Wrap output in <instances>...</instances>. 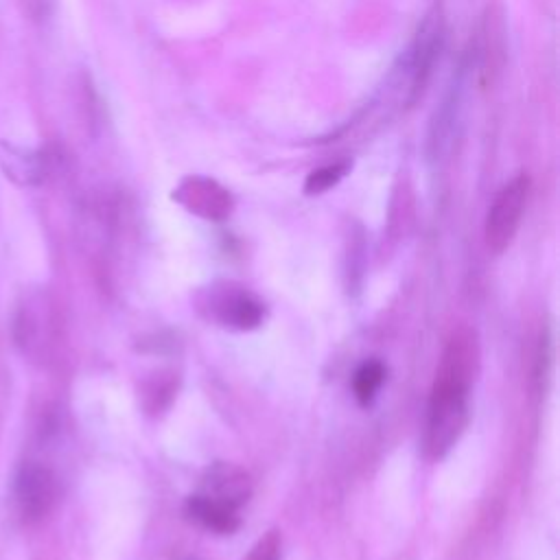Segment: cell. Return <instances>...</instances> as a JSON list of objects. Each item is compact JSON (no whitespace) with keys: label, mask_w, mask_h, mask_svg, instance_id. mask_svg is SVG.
<instances>
[{"label":"cell","mask_w":560,"mask_h":560,"mask_svg":"<svg viewBox=\"0 0 560 560\" xmlns=\"http://www.w3.org/2000/svg\"><path fill=\"white\" fill-rule=\"evenodd\" d=\"M477 364H480V348L475 333L469 329L453 333L442 350L429 396L425 425V451L429 458H445L469 425Z\"/></svg>","instance_id":"cell-1"},{"label":"cell","mask_w":560,"mask_h":560,"mask_svg":"<svg viewBox=\"0 0 560 560\" xmlns=\"http://www.w3.org/2000/svg\"><path fill=\"white\" fill-rule=\"evenodd\" d=\"M530 195V178L528 175H517L515 180H510L504 189L497 193L488 208L484 237L486 245L495 254L506 252L510 248L512 239L517 237V230L521 226V219L528 206Z\"/></svg>","instance_id":"cell-2"},{"label":"cell","mask_w":560,"mask_h":560,"mask_svg":"<svg viewBox=\"0 0 560 560\" xmlns=\"http://www.w3.org/2000/svg\"><path fill=\"white\" fill-rule=\"evenodd\" d=\"M16 506L22 521L38 523L51 515L60 497V482L44 464L29 462L16 475Z\"/></svg>","instance_id":"cell-3"},{"label":"cell","mask_w":560,"mask_h":560,"mask_svg":"<svg viewBox=\"0 0 560 560\" xmlns=\"http://www.w3.org/2000/svg\"><path fill=\"white\" fill-rule=\"evenodd\" d=\"M208 311L217 322L237 331H252L261 326L265 309L259 300L245 289L224 285L208 298Z\"/></svg>","instance_id":"cell-4"},{"label":"cell","mask_w":560,"mask_h":560,"mask_svg":"<svg viewBox=\"0 0 560 560\" xmlns=\"http://www.w3.org/2000/svg\"><path fill=\"white\" fill-rule=\"evenodd\" d=\"M173 200L182 204L189 213L210 221L226 219L232 210V197L224 186L215 180L200 178V175L182 180L178 189L173 191Z\"/></svg>","instance_id":"cell-5"},{"label":"cell","mask_w":560,"mask_h":560,"mask_svg":"<svg viewBox=\"0 0 560 560\" xmlns=\"http://www.w3.org/2000/svg\"><path fill=\"white\" fill-rule=\"evenodd\" d=\"M200 495L239 510L252 495L250 475L235 464L217 462L210 466V469H206L202 477Z\"/></svg>","instance_id":"cell-6"},{"label":"cell","mask_w":560,"mask_h":560,"mask_svg":"<svg viewBox=\"0 0 560 560\" xmlns=\"http://www.w3.org/2000/svg\"><path fill=\"white\" fill-rule=\"evenodd\" d=\"M0 167H3L11 182L20 186L42 184L46 178V171H49L46 158L40 151L11 145L7 140L0 143Z\"/></svg>","instance_id":"cell-7"},{"label":"cell","mask_w":560,"mask_h":560,"mask_svg":"<svg viewBox=\"0 0 560 560\" xmlns=\"http://www.w3.org/2000/svg\"><path fill=\"white\" fill-rule=\"evenodd\" d=\"M186 512H189V517L195 523H200L206 530H213L217 534L237 532L239 523H241L237 508L219 504V501L208 499L200 493L186 501Z\"/></svg>","instance_id":"cell-8"},{"label":"cell","mask_w":560,"mask_h":560,"mask_svg":"<svg viewBox=\"0 0 560 560\" xmlns=\"http://www.w3.org/2000/svg\"><path fill=\"white\" fill-rule=\"evenodd\" d=\"M383 381H385V366L381 364V361L372 359V361H366V364H361L353 379V390H355L357 401L361 405L372 403V399H375L377 392L381 390Z\"/></svg>","instance_id":"cell-9"},{"label":"cell","mask_w":560,"mask_h":560,"mask_svg":"<svg viewBox=\"0 0 560 560\" xmlns=\"http://www.w3.org/2000/svg\"><path fill=\"white\" fill-rule=\"evenodd\" d=\"M346 171H348V165H344V162H342V165H329V167H322L318 171H313L305 182L307 195H320L324 191L333 189V186L344 178Z\"/></svg>","instance_id":"cell-10"},{"label":"cell","mask_w":560,"mask_h":560,"mask_svg":"<svg viewBox=\"0 0 560 560\" xmlns=\"http://www.w3.org/2000/svg\"><path fill=\"white\" fill-rule=\"evenodd\" d=\"M554 357V350H552V335L550 331H543L541 333V340H539V350H536V361H534V379L539 383V388H545V381L550 379V372H552V359Z\"/></svg>","instance_id":"cell-11"},{"label":"cell","mask_w":560,"mask_h":560,"mask_svg":"<svg viewBox=\"0 0 560 560\" xmlns=\"http://www.w3.org/2000/svg\"><path fill=\"white\" fill-rule=\"evenodd\" d=\"M280 552H283V539H280L276 530H272L254 543L245 560H280Z\"/></svg>","instance_id":"cell-12"},{"label":"cell","mask_w":560,"mask_h":560,"mask_svg":"<svg viewBox=\"0 0 560 560\" xmlns=\"http://www.w3.org/2000/svg\"><path fill=\"white\" fill-rule=\"evenodd\" d=\"M53 3L55 0H27V9L35 20H44V18H49Z\"/></svg>","instance_id":"cell-13"}]
</instances>
